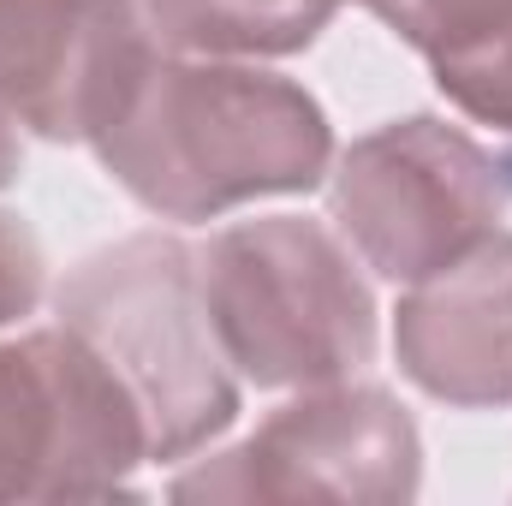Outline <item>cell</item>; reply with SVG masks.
I'll return each instance as SVG.
<instances>
[{
	"mask_svg": "<svg viewBox=\"0 0 512 506\" xmlns=\"http://www.w3.org/2000/svg\"><path fill=\"white\" fill-rule=\"evenodd\" d=\"M96 161L161 221H215L256 197H304L334 167L322 102L256 60L155 54Z\"/></svg>",
	"mask_w": 512,
	"mask_h": 506,
	"instance_id": "6da1fadb",
	"label": "cell"
},
{
	"mask_svg": "<svg viewBox=\"0 0 512 506\" xmlns=\"http://www.w3.org/2000/svg\"><path fill=\"white\" fill-rule=\"evenodd\" d=\"M54 322L84 334L137 399L149 465H185L239 423V376L215 340L197 245L131 233L66 268Z\"/></svg>",
	"mask_w": 512,
	"mask_h": 506,
	"instance_id": "7a4b0ae2",
	"label": "cell"
},
{
	"mask_svg": "<svg viewBox=\"0 0 512 506\" xmlns=\"http://www.w3.org/2000/svg\"><path fill=\"white\" fill-rule=\"evenodd\" d=\"M203 298L233 376L251 387H328L376 358L382 310L358 251L304 215H256L197 245Z\"/></svg>",
	"mask_w": 512,
	"mask_h": 506,
	"instance_id": "3957f363",
	"label": "cell"
},
{
	"mask_svg": "<svg viewBox=\"0 0 512 506\" xmlns=\"http://www.w3.org/2000/svg\"><path fill=\"white\" fill-rule=\"evenodd\" d=\"M328 173L334 233L393 286L471 251L512 209V143H489L441 114L364 131Z\"/></svg>",
	"mask_w": 512,
	"mask_h": 506,
	"instance_id": "277c9868",
	"label": "cell"
},
{
	"mask_svg": "<svg viewBox=\"0 0 512 506\" xmlns=\"http://www.w3.org/2000/svg\"><path fill=\"white\" fill-rule=\"evenodd\" d=\"M149 435L126 381L66 322L0 334V501L131 495Z\"/></svg>",
	"mask_w": 512,
	"mask_h": 506,
	"instance_id": "5b68a950",
	"label": "cell"
},
{
	"mask_svg": "<svg viewBox=\"0 0 512 506\" xmlns=\"http://www.w3.org/2000/svg\"><path fill=\"white\" fill-rule=\"evenodd\" d=\"M423 489V435L376 381L298 387L239 447L173 477V501H346L393 506Z\"/></svg>",
	"mask_w": 512,
	"mask_h": 506,
	"instance_id": "8992f818",
	"label": "cell"
},
{
	"mask_svg": "<svg viewBox=\"0 0 512 506\" xmlns=\"http://www.w3.org/2000/svg\"><path fill=\"white\" fill-rule=\"evenodd\" d=\"M155 54L137 0H0V114L48 143H96Z\"/></svg>",
	"mask_w": 512,
	"mask_h": 506,
	"instance_id": "52a82bcc",
	"label": "cell"
},
{
	"mask_svg": "<svg viewBox=\"0 0 512 506\" xmlns=\"http://www.w3.org/2000/svg\"><path fill=\"white\" fill-rule=\"evenodd\" d=\"M393 358L411 387L453 411L512 405V233L495 227L405 286L393 310Z\"/></svg>",
	"mask_w": 512,
	"mask_h": 506,
	"instance_id": "ba28073f",
	"label": "cell"
},
{
	"mask_svg": "<svg viewBox=\"0 0 512 506\" xmlns=\"http://www.w3.org/2000/svg\"><path fill=\"white\" fill-rule=\"evenodd\" d=\"M167 54L286 60L304 54L346 0H137Z\"/></svg>",
	"mask_w": 512,
	"mask_h": 506,
	"instance_id": "9c48e42d",
	"label": "cell"
},
{
	"mask_svg": "<svg viewBox=\"0 0 512 506\" xmlns=\"http://www.w3.org/2000/svg\"><path fill=\"white\" fill-rule=\"evenodd\" d=\"M387 30H399L429 66L483 42L512 36V0H393L382 12Z\"/></svg>",
	"mask_w": 512,
	"mask_h": 506,
	"instance_id": "30bf717a",
	"label": "cell"
},
{
	"mask_svg": "<svg viewBox=\"0 0 512 506\" xmlns=\"http://www.w3.org/2000/svg\"><path fill=\"white\" fill-rule=\"evenodd\" d=\"M48 298V262H42V245L36 233L0 209V334L30 322Z\"/></svg>",
	"mask_w": 512,
	"mask_h": 506,
	"instance_id": "8fae6325",
	"label": "cell"
},
{
	"mask_svg": "<svg viewBox=\"0 0 512 506\" xmlns=\"http://www.w3.org/2000/svg\"><path fill=\"white\" fill-rule=\"evenodd\" d=\"M18 173H24V143H18V126L0 114V191H6Z\"/></svg>",
	"mask_w": 512,
	"mask_h": 506,
	"instance_id": "7c38bea8",
	"label": "cell"
},
{
	"mask_svg": "<svg viewBox=\"0 0 512 506\" xmlns=\"http://www.w3.org/2000/svg\"><path fill=\"white\" fill-rule=\"evenodd\" d=\"M358 6H370V12H376V18H382L387 6H393V0H358Z\"/></svg>",
	"mask_w": 512,
	"mask_h": 506,
	"instance_id": "4fadbf2b",
	"label": "cell"
}]
</instances>
